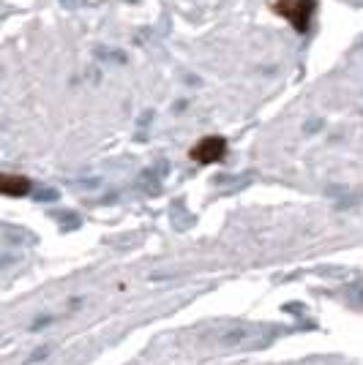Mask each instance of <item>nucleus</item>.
<instances>
[{"label":"nucleus","mask_w":363,"mask_h":365,"mask_svg":"<svg viewBox=\"0 0 363 365\" xmlns=\"http://www.w3.org/2000/svg\"><path fill=\"white\" fill-rule=\"evenodd\" d=\"M314 0H282L279 3V11H282L287 20L292 22V27L298 33H306L309 25H311V17H314Z\"/></svg>","instance_id":"obj_1"},{"label":"nucleus","mask_w":363,"mask_h":365,"mask_svg":"<svg viewBox=\"0 0 363 365\" xmlns=\"http://www.w3.org/2000/svg\"><path fill=\"white\" fill-rule=\"evenodd\" d=\"M227 153V142L222 137H205L200 142L191 147V159L197 163H216L224 159Z\"/></svg>","instance_id":"obj_2"},{"label":"nucleus","mask_w":363,"mask_h":365,"mask_svg":"<svg viewBox=\"0 0 363 365\" xmlns=\"http://www.w3.org/2000/svg\"><path fill=\"white\" fill-rule=\"evenodd\" d=\"M0 188H3L6 197H28L30 194V180L22 178V175H3Z\"/></svg>","instance_id":"obj_3"},{"label":"nucleus","mask_w":363,"mask_h":365,"mask_svg":"<svg viewBox=\"0 0 363 365\" xmlns=\"http://www.w3.org/2000/svg\"><path fill=\"white\" fill-rule=\"evenodd\" d=\"M164 172H167V163H159V169H148V172H142L140 185L145 188V191H150V194H159Z\"/></svg>","instance_id":"obj_4"},{"label":"nucleus","mask_w":363,"mask_h":365,"mask_svg":"<svg viewBox=\"0 0 363 365\" xmlns=\"http://www.w3.org/2000/svg\"><path fill=\"white\" fill-rule=\"evenodd\" d=\"M246 335H249L246 327H232V330H224L222 335H219V341H222V344H238V341H243Z\"/></svg>","instance_id":"obj_5"},{"label":"nucleus","mask_w":363,"mask_h":365,"mask_svg":"<svg viewBox=\"0 0 363 365\" xmlns=\"http://www.w3.org/2000/svg\"><path fill=\"white\" fill-rule=\"evenodd\" d=\"M96 58H101V61H115V63L126 61V55H123V52H115V49H96Z\"/></svg>","instance_id":"obj_6"},{"label":"nucleus","mask_w":363,"mask_h":365,"mask_svg":"<svg viewBox=\"0 0 363 365\" xmlns=\"http://www.w3.org/2000/svg\"><path fill=\"white\" fill-rule=\"evenodd\" d=\"M36 199H39V202H55V199H58V191H55V188H44V191H39Z\"/></svg>","instance_id":"obj_7"},{"label":"nucleus","mask_w":363,"mask_h":365,"mask_svg":"<svg viewBox=\"0 0 363 365\" xmlns=\"http://www.w3.org/2000/svg\"><path fill=\"white\" fill-rule=\"evenodd\" d=\"M47 354H49V349H47V346H41V349H36V352H33V357H30L28 363H36V360H44Z\"/></svg>","instance_id":"obj_8"},{"label":"nucleus","mask_w":363,"mask_h":365,"mask_svg":"<svg viewBox=\"0 0 363 365\" xmlns=\"http://www.w3.org/2000/svg\"><path fill=\"white\" fill-rule=\"evenodd\" d=\"M61 3L63 6H69V8H80L85 0H61Z\"/></svg>","instance_id":"obj_9"},{"label":"nucleus","mask_w":363,"mask_h":365,"mask_svg":"<svg viewBox=\"0 0 363 365\" xmlns=\"http://www.w3.org/2000/svg\"><path fill=\"white\" fill-rule=\"evenodd\" d=\"M129 3H137V0H129Z\"/></svg>","instance_id":"obj_10"}]
</instances>
